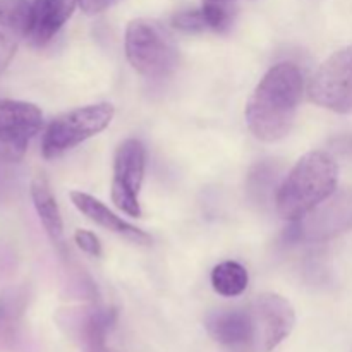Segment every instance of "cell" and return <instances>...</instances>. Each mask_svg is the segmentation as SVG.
I'll list each match as a JSON object with an SVG mask.
<instances>
[{"mask_svg": "<svg viewBox=\"0 0 352 352\" xmlns=\"http://www.w3.org/2000/svg\"><path fill=\"white\" fill-rule=\"evenodd\" d=\"M302 74L291 62L274 65L254 88L246 107V122L261 141L284 140L294 126L302 96Z\"/></svg>", "mask_w": 352, "mask_h": 352, "instance_id": "obj_1", "label": "cell"}, {"mask_svg": "<svg viewBox=\"0 0 352 352\" xmlns=\"http://www.w3.org/2000/svg\"><path fill=\"white\" fill-rule=\"evenodd\" d=\"M339 165L325 151H309L294 165L277 191L278 215L298 222L337 191Z\"/></svg>", "mask_w": 352, "mask_h": 352, "instance_id": "obj_2", "label": "cell"}, {"mask_svg": "<svg viewBox=\"0 0 352 352\" xmlns=\"http://www.w3.org/2000/svg\"><path fill=\"white\" fill-rule=\"evenodd\" d=\"M129 64L146 79H164L175 71L179 50L167 31L150 19L131 21L126 30Z\"/></svg>", "mask_w": 352, "mask_h": 352, "instance_id": "obj_3", "label": "cell"}, {"mask_svg": "<svg viewBox=\"0 0 352 352\" xmlns=\"http://www.w3.org/2000/svg\"><path fill=\"white\" fill-rule=\"evenodd\" d=\"M113 107L110 103H95V105L79 107L55 117L48 124L41 141L43 157L52 160L65 151L72 150L82 141L102 133L113 119Z\"/></svg>", "mask_w": 352, "mask_h": 352, "instance_id": "obj_4", "label": "cell"}, {"mask_svg": "<svg viewBox=\"0 0 352 352\" xmlns=\"http://www.w3.org/2000/svg\"><path fill=\"white\" fill-rule=\"evenodd\" d=\"M309 100L337 113H352V45L336 52L313 74Z\"/></svg>", "mask_w": 352, "mask_h": 352, "instance_id": "obj_5", "label": "cell"}, {"mask_svg": "<svg viewBox=\"0 0 352 352\" xmlns=\"http://www.w3.org/2000/svg\"><path fill=\"white\" fill-rule=\"evenodd\" d=\"M289 229L294 241L323 243L352 230V188L340 189Z\"/></svg>", "mask_w": 352, "mask_h": 352, "instance_id": "obj_6", "label": "cell"}, {"mask_svg": "<svg viewBox=\"0 0 352 352\" xmlns=\"http://www.w3.org/2000/svg\"><path fill=\"white\" fill-rule=\"evenodd\" d=\"M146 151L141 141L126 140L113 158L112 201L129 217H141L140 191L144 179Z\"/></svg>", "mask_w": 352, "mask_h": 352, "instance_id": "obj_7", "label": "cell"}, {"mask_svg": "<svg viewBox=\"0 0 352 352\" xmlns=\"http://www.w3.org/2000/svg\"><path fill=\"white\" fill-rule=\"evenodd\" d=\"M41 126L43 113L34 103L0 100V158L19 162Z\"/></svg>", "mask_w": 352, "mask_h": 352, "instance_id": "obj_8", "label": "cell"}, {"mask_svg": "<svg viewBox=\"0 0 352 352\" xmlns=\"http://www.w3.org/2000/svg\"><path fill=\"white\" fill-rule=\"evenodd\" d=\"M253 322V349L274 351L282 340L291 336L296 325V313L291 302L274 292H263L250 308Z\"/></svg>", "mask_w": 352, "mask_h": 352, "instance_id": "obj_9", "label": "cell"}, {"mask_svg": "<svg viewBox=\"0 0 352 352\" xmlns=\"http://www.w3.org/2000/svg\"><path fill=\"white\" fill-rule=\"evenodd\" d=\"M31 21V3L28 0H0V74L9 67L28 38Z\"/></svg>", "mask_w": 352, "mask_h": 352, "instance_id": "obj_10", "label": "cell"}, {"mask_svg": "<svg viewBox=\"0 0 352 352\" xmlns=\"http://www.w3.org/2000/svg\"><path fill=\"white\" fill-rule=\"evenodd\" d=\"M81 0H34L28 40L34 47H45L54 40Z\"/></svg>", "mask_w": 352, "mask_h": 352, "instance_id": "obj_11", "label": "cell"}, {"mask_svg": "<svg viewBox=\"0 0 352 352\" xmlns=\"http://www.w3.org/2000/svg\"><path fill=\"white\" fill-rule=\"evenodd\" d=\"M206 330L220 346L230 349L253 347V322L250 309H220L206 316Z\"/></svg>", "mask_w": 352, "mask_h": 352, "instance_id": "obj_12", "label": "cell"}, {"mask_svg": "<svg viewBox=\"0 0 352 352\" xmlns=\"http://www.w3.org/2000/svg\"><path fill=\"white\" fill-rule=\"evenodd\" d=\"M71 199L74 203L76 208L82 213V215L88 217L91 222H95L96 226L103 227V229L110 230V232L117 234V236H122L126 239L133 241L136 244H150L151 237L146 232H143L138 227L131 226L129 222L122 220L120 217H117L116 213L110 212L102 201H98L93 196L86 195L81 191H72Z\"/></svg>", "mask_w": 352, "mask_h": 352, "instance_id": "obj_13", "label": "cell"}, {"mask_svg": "<svg viewBox=\"0 0 352 352\" xmlns=\"http://www.w3.org/2000/svg\"><path fill=\"white\" fill-rule=\"evenodd\" d=\"M31 199H33L34 210L40 217L45 232L48 234L54 246L62 251L64 250V223H62L57 199L45 175H36L31 181Z\"/></svg>", "mask_w": 352, "mask_h": 352, "instance_id": "obj_14", "label": "cell"}, {"mask_svg": "<svg viewBox=\"0 0 352 352\" xmlns=\"http://www.w3.org/2000/svg\"><path fill=\"white\" fill-rule=\"evenodd\" d=\"M116 323V313L112 309H93L81 322V340L86 351L91 352L107 346V336Z\"/></svg>", "mask_w": 352, "mask_h": 352, "instance_id": "obj_15", "label": "cell"}, {"mask_svg": "<svg viewBox=\"0 0 352 352\" xmlns=\"http://www.w3.org/2000/svg\"><path fill=\"white\" fill-rule=\"evenodd\" d=\"M250 275L243 265L236 261H223L217 265L212 272V285L215 292L226 298L241 296L248 287Z\"/></svg>", "mask_w": 352, "mask_h": 352, "instance_id": "obj_16", "label": "cell"}, {"mask_svg": "<svg viewBox=\"0 0 352 352\" xmlns=\"http://www.w3.org/2000/svg\"><path fill=\"white\" fill-rule=\"evenodd\" d=\"M201 12L205 16L208 30L222 33L232 26L234 9L229 0H203Z\"/></svg>", "mask_w": 352, "mask_h": 352, "instance_id": "obj_17", "label": "cell"}, {"mask_svg": "<svg viewBox=\"0 0 352 352\" xmlns=\"http://www.w3.org/2000/svg\"><path fill=\"white\" fill-rule=\"evenodd\" d=\"M172 26L179 31H184V33H199L203 30H208L201 9L182 10V12L175 14L172 17Z\"/></svg>", "mask_w": 352, "mask_h": 352, "instance_id": "obj_18", "label": "cell"}, {"mask_svg": "<svg viewBox=\"0 0 352 352\" xmlns=\"http://www.w3.org/2000/svg\"><path fill=\"white\" fill-rule=\"evenodd\" d=\"M74 241L79 246V250H82L85 253H88L89 256H100L102 254V244L100 239L89 230H76Z\"/></svg>", "mask_w": 352, "mask_h": 352, "instance_id": "obj_19", "label": "cell"}, {"mask_svg": "<svg viewBox=\"0 0 352 352\" xmlns=\"http://www.w3.org/2000/svg\"><path fill=\"white\" fill-rule=\"evenodd\" d=\"M116 2H119V0H81L79 6L86 14H100L112 7Z\"/></svg>", "mask_w": 352, "mask_h": 352, "instance_id": "obj_20", "label": "cell"}, {"mask_svg": "<svg viewBox=\"0 0 352 352\" xmlns=\"http://www.w3.org/2000/svg\"><path fill=\"white\" fill-rule=\"evenodd\" d=\"M91 352H113V351L110 349V347L103 346V347H98V349H95V351H91Z\"/></svg>", "mask_w": 352, "mask_h": 352, "instance_id": "obj_21", "label": "cell"}, {"mask_svg": "<svg viewBox=\"0 0 352 352\" xmlns=\"http://www.w3.org/2000/svg\"><path fill=\"white\" fill-rule=\"evenodd\" d=\"M0 316H2V311H0Z\"/></svg>", "mask_w": 352, "mask_h": 352, "instance_id": "obj_22", "label": "cell"}]
</instances>
